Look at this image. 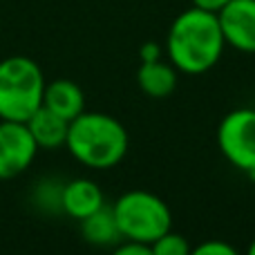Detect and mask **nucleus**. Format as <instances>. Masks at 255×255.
<instances>
[{
  "label": "nucleus",
  "instance_id": "1",
  "mask_svg": "<svg viewBox=\"0 0 255 255\" xmlns=\"http://www.w3.org/2000/svg\"><path fill=\"white\" fill-rule=\"evenodd\" d=\"M226 49L217 13L190 7L170 22L166 34L168 61L188 76L206 74L220 63Z\"/></svg>",
  "mask_w": 255,
  "mask_h": 255
},
{
  "label": "nucleus",
  "instance_id": "2",
  "mask_svg": "<svg viewBox=\"0 0 255 255\" xmlns=\"http://www.w3.org/2000/svg\"><path fill=\"white\" fill-rule=\"evenodd\" d=\"M65 148L79 163L94 170H108L124 161L130 136L119 119L106 112H81L70 121Z\"/></svg>",
  "mask_w": 255,
  "mask_h": 255
},
{
  "label": "nucleus",
  "instance_id": "3",
  "mask_svg": "<svg viewBox=\"0 0 255 255\" xmlns=\"http://www.w3.org/2000/svg\"><path fill=\"white\" fill-rule=\"evenodd\" d=\"M45 76L29 56H9L0 61V119L25 124L43 106Z\"/></svg>",
  "mask_w": 255,
  "mask_h": 255
},
{
  "label": "nucleus",
  "instance_id": "4",
  "mask_svg": "<svg viewBox=\"0 0 255 255\" xmlns=\"http://www.w3.org/2000/svg\"><path fill=\"white\" fill-rule=\"evenodd\" d=\"M121 240L141 244H152L159 235L172 229L170 206L159 195L143 188H132L119 195L112 204Z\"/></svg>",
  "mask_w": 255,
  "mask_h": 255
},
{
  "label": "nucleus",
  "instance_id": "5",
  "mask_svg": "<svg viewBox=\"0 0 255 255\" xmlns=\"http://www.w3.org/2000/svg\"><path fill=\"white\" fill-rule=\"evenodd\" d=\"M217 148L233 168L255 177V108H235L222 117Z\"/></svg>",
  "mask_w": 255,
  "mask_h": 255
},
{
  "label": "nucleus",
  "instance_id": "6",
  "mask_svg": "<svg viewBox=\"0 0 255 255\" xmlns=\"http://www.w3.org/2000/svg\"><path fill=\"white\" fill-rule=\"evenodd\" d=\"M38 154L31 132L20 121L0 119V179H13L34 163Z\"/></svg>",
  "mask_w": 255,
  "mask_h": 255
},
{
  "label": "nucleus",
  "instance_id": "7",
  "mask_svg": "<svg viewBox=\"0 0 255 255\" xmlns=\"http://www.w3.org/2000/svg\"><path fill=\"white\" fill-rule=\"evenodd\" d=\"M217 20L226 47H233L242 54H255V0H231Z\"/></svg>",
  "mask_w": 255,
  "mask_h": 255
},
{
  "label": "nucleus",
  "instance_id": "8",
  "mask_svg": "<svg viewBox=\"0 0 255 255\" xmlns=\"http://www.w3.org/2000/svg\"><path fill=\"white\" fill-rule=\"evenodd\" d=\"M103 206H106V197H103V190L97 181L88 179V177H79V179L63 184L61 213L70 215L72 220L81 222Z\"/></svg>",
  "mask_w": 255,
  "mask_h": 255
},
{
  "label": "nucleus",
  "instance_id": "9",
  "mask_svg": "<svg viewBox=\"0 0 255 255\" xmlns=\"http://www.w3.org/2000/svg\"><path fill=\"white\" fill-rule=\"evenodd\" d=\"M43 106L65 121H72L85 112V94L74 81L56 79L52 83H45Z\"/></svg>",
  "mask_w": 255,
  "mask_h": 255
},
{
  "label": "nucleus",
  "instance_id": "10",
  "mask_svg": "<svg viewBox=\"0 0 255 255\" xmlns=\"http://www.w3.org/2000/svg\"><path fill=\"white\" fill-rule=\"evenodd\" d=\"M136 83L141 92L150 99H168L177 88V70L170 61H150L141 63L136 72Z\"/></svg>",
  "mask_w": 255,
  "mask_h": 255
},
{
  "label": "nucleus",
  "instance_id": "11",
  "mask_svg": "<svg viewBox=\"0 0 255 255\" xmlns=\"http://www.w3.org/2000/svg\"><path fill=\"white\" fill-rule=\"evenodd\" d=\"M25 126H27V130L31 132V136H34L38 150L40 148H61V145H65L70 121L54 115V112L47 110L45 106H40L38 110L25 121Z\"/></svg>",
  "mask_w": 255,
  "mask_h": 255
},
{
  "label": "nucleus",
  "instance_id": "12",
  "mask_svg": "<svg viewBox=\"0 0 255 255\" xmlns=\"http://www.w3.org/2000/svg\"><path fill=\"white\" fill-rule=\"evenodd\" d=\"M79 226H81L83 240L88 244H92V247H117L121 242V233H119V226H117L112 206L99 208L97 213L81 220Z\"/></svg>",
  "mask_w": 255,
  "mask_h": 255
},
{
  "label": "nucleus",
  "instance_id": "13",
  "mask_svg": "<svg viewBox=\"0 0 255 255\" xmlns=\"http://www.w3.org/2000/svg\"><path fill=\"white\" fill-rule=\"evenodd\" d=\"M150 251H152V255H190L193 247H190V242L184 235L175 233L170 229L150 244Z\"/></svg>",
  "mask_w": 255,
  "mask_h": 255
},
{
  "label": "nucleus",
  "instance_id": "14",
  "mask_svg": "<svg viewBox=\"0 0 255 255\" xmlns=\"http://www.w3.org/2000/svg\"><path fill=\"white\" fill-rule=\"evenodd\" d=\"M61 190L63 184L52 179H45L38 184V193H36V199L43 208H54V211H61Z\"/></svg>",
  "mask_w": 255,
  "mask_h": 255
},
{
  "label": "nucleus",
  "instance_id": "15",
  "mask_svg": "<svg viewBox=\"0 0 255 255\" xmlns=\"http://www.w3.org/2000/svg\"><path fill=\"white\" fill-rule=\"evenodd\" d=\"M190 255H242L231 242L224 240H206V242L193 247Z\"/></svg>",
  "mask_w": 255,
  "mask_h": 255
},
{
  "label": "nucleus",
  "instance_id": "16",
  "mask_svg": "<svg viewBox=\"0 0 255 255\" xmlns=\"http://www.w3.org/2000/svg\"><path fill=\"white\" fill-rule=\"evenodd\" d=\"M110 255H152L150 251V244H141V242H130V240H124L121 244H117L115 251Z\"/></svg>",
  "mask_w": 255,
  "mask_h": 255
},
{
  "label": "nucleus",
  "instance_id": "17",
  "mask_svg": "<svg viewBox=\"0 0 255 255\" xmlns=\"http://www.w3.org/2000/svg\"><path fill=\"white\" fill-rule=\"evenodd\" d=\"M139 58L141 63H150V61H159V58H163V49L159 43H143L139 49Z\"/></svg>",
  "mask_w": 255,
  "mask_h": 255
},
{
  "label": "nucleus",
  "instance_id": "18",
  "mask_svg": "<svg viewBox=\"0 0 255 255\" xmlns=\"http://www.w3.org/2000/svg\"><path fill=\"white\" fill-rule=\"evenodd\" d=\"M229 2L231 0H193V7H199V9L211 11V13H220Z\"/></svg>",
  "mask_w": 255,
  "mask_h": 255
},
{
  "label": "nucleus",
  "instance_id": "19",
  "mask_svg": "<svg viewBox=\"0 0 255 255\" xmlns=\"http://www.w3.org/2000/svg\"><path fill=\"white\" fill-rule=\"evenodd\" d=\"M244 255H255V238L251 240V244H249V249H247V253Z\"/></svg>",
  "mask_w": 255,
  "mask_h": 255
}]
</instances>
